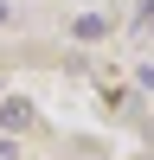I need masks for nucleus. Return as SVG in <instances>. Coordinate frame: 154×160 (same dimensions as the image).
I'll use <instances>...</instances> for the list:
<instances>
[{
	"label": "nucleus",
	"mask_w": 154,
	"mask_h": 160,
	"mask_svg": "<svg viewBox=\"0 0 154 160\" xmlns=\"http://www.w3.org/2000/svg\"><path fill=\"white\" fill-rule=\"evenodd\" d=\"M26 122H32L26 102H7V109H0V128H7V135H13V128H26Z\"/></svg>",
	"instance_id": "1"
},
{
	"label": "nucleus",
	"mask_w": 154,
	"mask_h": 160,
	"mask_svg": "<svg viewBox=\"0 0 154 160\" xmlns=\"http://www.w3.org/2000/svg\"><path fill=\"white\" fill-rule=\"evenodd\" d=\"M103 26H109V19H103V13H84V19H77V38H96Z\"/></svg>",
	"instance_id": "2"
},
{
	"label": "nucleus",
	"mask_w": 154,
	"mask_h": 160,
	"mask_svg": "<svg viewBox=\"0 0 154 160\" xmlns=\"http://www.w3.org/2000/svg\"><path fill=\"white\" fill-rule=\"evenodd\" d=\"M7 19H13V7H7V0H0V26H7Z\"/></svg>",
	"instance_id": "3"
},
{
	"label": "nucleus",
	"mask_w": 154,
	"mask_h": 160,
	"mask_svg": "<svg viewBox=\"0 0 154 160\" xmlns=\"http://www.w3.org/2000/svg\"><path fill=\"white\" fill-rule=\"evenodd\" d=\"M0 160H13V148H7V141H0Z\"/></svg>",
	"instance_id": "4"
},
{
	"label": "nucleus",
	"mask_w": 154,
	"mask_h": 160,
	"mask_svg": "<svg viewBox=\"0 0 154 160\" xmlns=\"http://www.w3.org/2000/svg\"><path fill=\"white\" fill-rule=\"evenodd\" d=\"M148 32H154V13H148Z\"/></svg>",
	"instance_id": "5"
}]
</instances>
